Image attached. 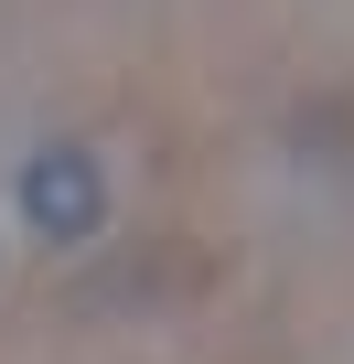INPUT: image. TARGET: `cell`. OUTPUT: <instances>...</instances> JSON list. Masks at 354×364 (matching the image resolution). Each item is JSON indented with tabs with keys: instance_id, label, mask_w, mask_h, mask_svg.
Masks as SVG:
<instances>
[{
	"instance_id": "cell-1",
	"label": "cell",
	"mask_w": 354,
	"mask_h": 364,
	"mask_svg": "<svg viewBox=\"0 0 354 364\" xmlns=\"http://www.w3.org/2000/svg\"><path fill=\"white\" fill-rule=\"evenodd\" d=\"M22 225H33L43 247H86V236L108 225V171H97L86 139H43V150L22 161Z\"/></svg>"
}]
</instances>
